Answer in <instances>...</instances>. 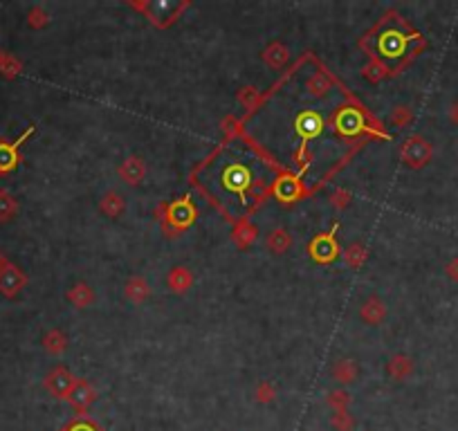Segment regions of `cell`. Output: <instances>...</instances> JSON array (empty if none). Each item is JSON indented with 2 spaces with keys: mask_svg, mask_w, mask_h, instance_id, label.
Here are the masks:
<instances>
[{
  "mask_svg": "<svg viewBox=\"0 0 458 431\" xmlns=\"http://www.w3.org/2000/svg\"><path fill=\"white\" fill-rule=\"evenodd\" d=\"M431 155H434L431 142L422 137V135H411V137H406L404 144H402V148H400V159L409 168L427 166Z\"/></svg>",
  "mask_w": 458,
  "mask_h": 431,
  "instance_id": "obj_1",
  "label": "cell"
},
{
  "mask_svg": "<svg viewBox=\"0 0 458 431\" xmlns=\"http://www.w3.org/2000/svg\"><path fill=\"white\" fill-rule=\"evenodd\" d=\"M74 382H76V379L72 377L70 371H67L65 366H56V368H52L45 375L43 386L54 395V398H67L70 391H72Z\"/></svg>",
  "mask_w": 458,
  "mask_h": 431,
  "instance_id": "obj_2",
  "label": "cell"
},
{
  "mask_svg": "<svg viewBox=\"0 0 458 431\" xmlns=\"http://www.w3.org/2000/svg\"><path fill=\"white\" fill-rule=\"evenodd\" d=\"M25 285H28V276H25V272L19 265L10 263L0 272V294H3L5 299L19 297Z\"/></svg>",
  "mask_w": 458,
  "mask_h": 431,
  "instance_id": "obj_3",
  "label": "cell"
},
{
  "mask_svg": "<svg viewBox=\"0 0 458 431\" xmlns=\"http://www.w3.org/2000/svg\"><path fill=\"white\" fill-rule=\"evenodd\" d=\"M67 400H70V404H72L76 411L83 413V411L90 409L92 402L97 400V391L92 388L90 382H86V379H76L74 386H72V391H70V395H67Z\"/></svg>",
  "mask_w": 458,
  "mask_h": 431,
  "instance_id": "obj_4",
  "label": "cell"
},
{
  "mask_svg": "<svg viewBox=\"0 0 458 431\" xmlns=\"http://www.w3.org/2000/svg\"><path fill=\"white\" fill-rule=\"evenodd\" d=\"M360 317L367 321L369 326H380L382 321L386 319V306H384V301L373 294V297H369L367 301L362 303Z\"/></svg>",
  "mask_w": 458,
  "mask_h": 431,
  "instance_id": "obj_5",
  "label": "cell"
},
{
  "mask_svg": "<svg viewBox=\"0 0 458 431\" xmlns=\"http://www.w3.org/2000/svg\"><path fill=\"white\" fill-rule=\"evenodd\" d=\"M223 182L229 191H243L250 187V171L243 164H229L223 171Z\"/></svg>",
  "mask_w": 458,
  "mask_h": 431,
  "instance_id": "obj_6",
  "label": "cell"
},
{
  "mask_svg": "<svg viewBox=\"0 0 458 431\" xmlns=\"http://www.w3.org/2000/svg\"><path fill=\"white\" fill-rule=\"evenodd\" d=\"M120 175L126 184H140L144 180V175H146V164H144V159L131 155L122 162Z\"/></svg>",
  "mask_w": 458,
  "mask_h": 431,
  "instance_id": "obj_7",
  "label": "cell"
},
{
  "mask_svg": "<svg viewBox=\"0 0 458 431\" xmlns=\"http://www.w3.org/2000/svg\"><path fill=\"white\" fill-rule=\"evenodd\" d=\"M310 256L319 261V263H330L337 256V245L330 236H317L310 243Z\"/></svg>",
  "mask_w": 458,
  "mask_h": 431,
  "instance_id": "obj_8",
  "label": "cell"
},
{
  "mask_svg": "<svg viewBox=\"0 0 458 431\" xmlns=\"http://www.w3.org/2000/svg\"><path fill=\"white\" fill-rule=\"evenodd\" d=\"M360 375V366L353 357H342L335 362L333 366V379H337L339 384H351L355 382Z\"/></svg>",
  "mask_w": 458,
  "mask_h": 431,
  "instance_id": "obj_9",
  "label": "cell"
},
{
  "mask_svg": "<svg viewBox=\"0 0 458 431\" xmlns=\"http://www.w3.org/2000/svg\"><path fill=\"white\" fill-rule=\"evenodd\" d=\"M386 371H389V375L395 379V382H402V379H406L413 373V362H411L409 355L397 353V355H393L391 360H389Z\"/></svg>",
  "mask_w": 458,
  "mask_h": 431,
  "instance_id": "obj_10",
  "label": "cell"
},
{
  "mask_svg": "<svg viewBox=\"0 0 458 431\" xmlns=\"http://www.w3.org/2000/svg\"><path fill=\"white\" fill-rule=\"evenodd\" d=\"M124 294H126V299L133 303H144L151 297V285L144 276H133V278H129V283H126Z\"/></svg>",
  "mask_w": 458,
  "mask_h": 431,
  "instance_id": "obj_11",
  "label": "cell"
},
{
  "mask_svg": "<svg viewBox=\"0 0 458 431\" xmlns=\"http://www.w3.org/2000/svg\"><path fill=\"white\" fill-rule=\"evenodd\" d=\"M99 209H101V214L108 218H120L126 209L124 196H120L117 191H106L99 200Z\"/></svg>",
  "mask_w": 458,
  "mask_h": 431,
  "instance_id": "obj_12",
  "label": "cell"
},
{
  "mask_svg": "<svg viewBox=\"0 0 458 431\" xmlns=\"http://www.w3.org/2000/svg\"><path fill=\"white\" fill-rule=\"evenodd\" d=\"M292 247V234L283 230V227H276L274 232H270L268 236V250L272 254H285L287 250Z\"/></svg>",
  "mask_w": 458,
  "mask_h": 431,
  "instance_id": "obj_13",
  "label": "cell"
},
{
  "mask_svg": "<svg viewBox=\"0 0 458 431\" xmlns=\"http://www.w3.org/2000/svg\"><path fill=\"white\" fill-rule=\"evenodd\" d=\"M19 164V144L0 142V175L10 173Z\"/></svg>",
  "mask_w": 458,
  "mask_h": 431,
  "instance_id": "obj_14",
  "label": "cell"
},
{
  "mask_svg": "<svg viewBox=\"0 0 458 431\" xmlns=\"http://www.w3.org/2000/svg\"><path fill=\"white\" fill-rule=\"evenodd\" d=\"M168 216H171V221L177 227H186L193 223V218H196V209L189 205V200H180V202H175V205H171Z\"/></svg>",
  "mask_w": 458,
  "mask_h": 431,
  "instance_id": "obj_15",
  "label": "cell"
},
{
  "mask_svg": "<svg viewBox=\"0 0 458 431\" xmlns=\"http://www.w3.org/2000/svg\"><path fill=\"white\" fill-rule=\"evenodd\" d=\"M67 299H70V303H74L76 308H86V306H92V301H95V292H92V287L86 283H76L70 287V292H67Z\"/></svg>",
  "mask_w": 458,
  "mask_h": 431,
  "instance_id": "obj_16",
  "label": "cell"
},
{
  "mask_svg": "<svg viewBox=\"0 0 458 431\" xmlns=\"http://www.w3.org/2000/svg\"><path fill=\"white\" fill-rule=\"evenodd\" d=\"M191 283H193V276H191V272L186 267H173L171 274H168V287H171V290L177 292V294H182V292L189 290Z\"/></svg>",
  "mask_w": 458,
  "mask_h": 431,
  "instance_id": "obj_17",
  "label": "cell"
},
{
  "mask_svg": "<svg viewBox=\"0 0 458 431\" xmlns=\"http://www.w3.org/2000/svg\"><path fill=\"white\" fill-rule=\"evenodd\" d=\"M19 214V202L7 189H0V223H10Z\"/></svg>",
  "mask_w": 458,
  "mask_h": 431,
  "instance_id": "obj_18",
  "label": "cell"
},
{
  "mask_svg": "<svg viewBox=\"0 0 458 431\" xmlns=\"http://www.w3.org/2000/svg\"><path fill=\"white\" fill-rule=\"evenodd\" d=\"M43 349L50 353V355H61L65 349H67V337L61 333V331H50V333H45V337H43Z\"/></svg>",
  "mask_w": 458,
  "mask_h": 431,
  "instance_id": "obj_19",
  "label": "cell"
},
{
  "mask_svg": "<svg viewBox=\"0 0 458 431\" xmlns=\"http://www.w3.org/2000/svg\"><path fill=\"white\" fill-rule=\"evenodd\" d=\"M299 191H301L299 182L292 180V177H281L274 187V193L279 200H294L296 196H299Z\"/></svg>",
  "mask_w": 458,
  "mask_h": 431,
  "instance_id": "obj_20",
  "label": "cell"
},
{
  "mask_svg": "<svg viewBox=\"0 0 458 431\" xmlns=\"http://www.w3.org/2000/svg\"><path fill=\"white\" fill-rule=\"evenodd\" d=\"M263 61L270 63L272 67H281L287 61V49L281 43H272L263 52Z\"/></svg>",
  "mask_w": 458,
  "mask_h": 431,
  "instance_id": "obj_21",
  "label": "cell"
},
{
  "mask_svg": "<svg viewBox=\"0 0 458 431\" xmlns=\"http://www.w3.org/2000/svg\"><path fill=\"white\" fill-rule=\"evenodd\" d=\"M364 261H367V247L362 243L349 245V250H346V263L351 267H360Z\"/></svg>",
  "mask_w": 458,
  "mask_h": 431,
  "instance_id": "obj_22",
  "label": "cell"
},
{
  "mask_svg": "<svg viewBox=\"0 0 458 431\" xmlns=\"http://www.w3.org/2000/svg\"><path fill=\"white\" fill-rule=\"evenodd\" d=\"M349 404H351V395L346 391H330L328 393V407L333 409V413L349 411Z\"/></svg>",
  "mask_w": 458,
  "mask_h": 431,
  "instance_id": "obj_23",
  "label": "cell"
},
{
  "mask_svg": "<svg viewBox=\"0 0 458 431\" xmlns=\"http://www.w3.org/2000/svg\"><path fill=\"white\" fill-rule=\"evenodd\" d=\"M28 23H30L32 30H43V27H47L50 16H47V12L43 10V7H32L30 14H28Z\"/></svg>",
  "mask_w": 458,
  "mask_h": 431,
  "instance_id": "obj_24",
  "label": "cell"
},
{
  "mask_svg": "<svg viewBox=\"0 0 458 431\" xmlns=\"http://www.w3.org/2000/svg\"><path fill=\"white\" fill-rule=\"evenodd\" d=\"M19 70H21V63L16 61L12 54L0 49V72H3L5 77H14V74H19Z\"/></svg>",
  "mask_w": 458,
  "mask_h": 431,
  "instance_id": "obj_25",
  "label": "cell"
},
{
  "mask_svg": "<svg viewBox=\"0 0 458 431\" xmlns=\"http://www.w3.org/2000/svg\"><path fill=\"white\" fill-rule=\"evenodd\" d=\"M234 239L239 245H250L254 239H257V230H254L252 225H241L239 230H236Z\"/></svg>",
  "mask_w": 458,
  "mask_h": 431,
  "instance_id": "obj_26",
  "label": "cell"
},
{
  "mask_svg": "<svg viewBox=\"0 0 458 431\" xmlns=\"http://www.w3.org/2000/svg\"><path fill=\"white\" fill-rule=\"evenodd\" d=\"M330 422H333V427H337L339 431H351L353 427V418L349 411H339V413H333V418H330Z\"/></svg>",
  "mask_w": 458,
  "mask_h": 431,
  "instance_id": "obj_27",
  "label": "cell"
},
{
  "mask_svg": "<svg viewBox=\"0 0 458 431\" xmlns=\"http://www.w3.org/2000/svg\"><path fill=\"white\" fill-rule=\"evenodd\" d=\"M274 395H276V391H274V386L270 384V382H261V384H259V388H257V400H259L261 404H263V402H272Z\"/></svg>",
  "mask_w": 458,
  "mask_h": 431,
  "instance_id": "obj_28",
  "label": "cell"
},
{
  "mask_svg": "<svg viewBox=\"0 0 458 431\" xmlns=\"http://www.w3.org/2000/svg\"><path fill=\"white\" fill-rule=\"evenodd\" d=\"M330 202H333L337 209L349 207L351 205V193L346 189H337V191H333V196H330Z\"/></svg>",
  "mask_w": 458,
  "mask_h": 431,
  "instance_id": "obj_29",
  "label": "cell"
},
{
  "mask_svg": "<svg viewBox=\"0 0 458 431\" xmlns=\"http://www.w3.org/2000/svg\"><path fill=\"white\" fill-rule=\"evenodd\" d=\"M328 88V79L324 77V74H315L310 81H308V90H312L315 95H319V92H326Z\"/></svg>",
  "mask_w": 458,
  "mask_h": 431,
  "instance_id": "obj_30",
  "label": "cell"
},
{
  "mask_svg": "<svg viewBox=\"0 0 458 431\" xmlns=\"http://www.w3.org/2000/svg\"><path fill=\"white\" fill-rule=\"evenodd\" d=\"M391 120L397 126H404L406 122L411 120V111H409V108H404V106H397L395 111H393V115H391Z\"/></svg>",
  "mask_w": 458,
  "mask_h": 431,
  "instance_id": "obj_31",
  "label": "cell"
},
{
  "mask_svg": "<svg viewBox=\"0 0 458 431\" xmlns=\"http://www.w3.org/2000/svg\"><path fill=\"white\" fill-rule=\"evenodd\" d=\"M445 274H447L449 281L458 283V256H454V258H449V261H447V265H445Z\"/></svg>",
  "mask_w": 458,
  "mask_h": 431,
  "instance_id": "obj_32",
  "label": "cell"
},
{
  "mask_svg": "<svg viewBox=\"0 0 458 431\" xmlns=\"http://www.w3.org/2000/svg\"><path fill=\"white\" fill-rule=\"evenodd\" d=\"M339 124H342L346 131H355V129H358V115H355L353 111L344 113L342 120H339Z\"/></svg>",
  "mask_w": 458,
  "mask_h": 431,
  "instance_id": "obj_33",
  "label": "cell"
},
{
  "mask_svg": "<svg viewBox=\"0 0 458 431\" xmlns=\"http://www.w3.org/2000/svg\"><path fill=\"white\" fill-rule=\"evenodd\" d=\"M7 265H10V258L5 256V252H0V272H3Z\"/></svg>",
  "mask_w": 458,
  "mask_h": 431,
  "instance_id": "obj_34",
  "label": "cell"
},
{
  "mask_svg": "<svg viewBox=\"0 0 458 431\" xmlns=\"http://www.w3.org/2000/svg\"><path fill=\"white\" fill-rule=\"evenodd\" d=\"M452 120H454V124L458 126V101L452 106Z\"/></svg>",
  "mask_w": 458,
  "mask_h": 431,
  "instance_id": "obj_35",
  "label": "cell"
},
{
  "mask_svg": "<svg viewBox=\"0 0 458 431\" xmlns=\"http://www.w3.org/2000/svg\"><path fill=\"white\" fill-rule=\"evenodd\" d=\"M72 431H92V429H88V427H83V425H81V427H74Z\"/></svg>",
  "mask_w": 458,
  "mask_h": 431,
  "instance_id": "obj_36",
  "label": "cell"
}]
</instances>
